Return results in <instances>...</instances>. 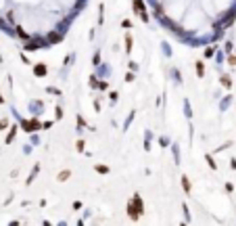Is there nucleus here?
I'll list each match as a JSON object with an SVG mask.
<instances>
[{
    "label": "nucleus",
    "instance_id": "1",
    "mask_svg": "<svg viewBox=\"0 0 236 226\" xmlns=\"http://www.w3.org/2000/svg\"><path fill=\"white\" fill-rule=\"evenodd\" d=\"M128 214H130V218H132V220L140 218V214H142V201H140V197H138V195L132 199V203L128 205Z\"/></svg>",
    "mask_w": 236,
    "mask_h": 226
},
{
    "label": "nucleus",
    "instance_id": "2",
    "mask_svg": "<svg viewBox=\"0 0 236 226\" xmlns=\"http://www.w3.org/2000/svg\"><path fill=\"white\" fill-rule=\"evenodd\" d=\"M23 126H25V130H27V132H33V130H38V128H40V124H38L36 120H31V122H25Z\"/></svg>",
    "mask_w": 236,
    "mask_h": 226
},
{
    "label": "nucleus",
    "instance_id": "3",
    "mask_svg": "<svg viewBox=\"0 0 236 226\" xmlns=\"http://www.w3.org/2000/svg\"><path fill=\"white\" fill-rule=\"evenodd\" d=\"M33 71H36L38 76H44V74H46V67H44V65H36V69H33Z\"/></svg>",
    "mask_w": 236,
    "mask_h": 226
},
{
    "label": "nucleus",
    "instance_id": "4",
    "mask_svg": "<svg viewBox=\"0 0 236 226\" xmlns=\"http://www.w3.org/2000/svg\"><path fill=\"white\" fill-rule=\"evenodd\" d=\"M196 74H198V76H203V74H205V67H203V63H201V61L196 63Z\"/></svg>",
    "mask_w": 236,
    "mask_h": 226
},
{
    "label": "nucleus",
    "instance_id": "5",
    "mask_svg": "<svg viewBox=\"0 0 236 226\" xmlns=\"http://www.w3.org/2000/svg\"><path fill=\"white\" fill-rule=\"evenodd\" d=\"M182 186H184V191H186V193L190 191V182H188V178H182Z\"/></svg>",
    "mask_w": 236,
    "mask_h": 226
},
{
    "label": "nucleus",
    "instance_id": "6",
    "mask_svg": "<svg viewBox=\"0 0 236 226\" xmlns=\"http://www.w3.org/2000/svg\"><path fill=\"white\" fill-rule=\"evenodd\" d=\"M65 178H69V170H65V172H61V174H59V180H61V182H63Z\"/></svg>",
    "mask_w": 236,
    "mask_h": 226
},
{
    "label": "nucleus",
    "instance_id": "7",
    "mask_svg": "<svg viewBox=\"0 0 236 226\" xmlns=\"http://www.w3.org/2000/svg\"><path fill=\"white\" fill-rule=\"evenodd\" d=\"M126 50H128V52L132 50V38H130V36H128V38H126Z\"/></svg>",
    "mask_w": 236,
    "mask_h": 226
},
{
    "label": "nucleus",
    "instance_id": "8",
    "mask_svg": "<svg viewBox=\"0 0 236 226\" xmlns=\"http://www.w3.org/2000/svg\"><path fill=\"white\" fill-rule=\"evenodd\" d=\"M222 84H224L226 88H230V78H222Z\"/></svg>",
    "mask_w": 236,
    "mask_h": 226
},
{
    "label": "nucleus",
    "instance_id": "9",
    "mask_svg": "<svg viewBox=\"0 0 236 226\" xmlns=\"http://www.w3.org/2000/svg\"><path fill=\"white\" fill-rule=\"evenodd\" d=\"M96 170L102 172V174H104V172H109V168H107V166H96Z\"/></svg>",
    "mask_w": 236,
    "mask_h": 226
}]
</instances>
